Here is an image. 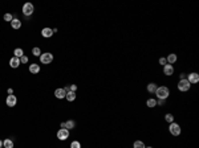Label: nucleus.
Masks as SVG:
<instances>
[{
  "instance_id": "412c9836",
  "label": "nucleus",
  "mask_w": 199,
  "mask_h": 148,
  "mask_svg": "<svg viewBox=\"0 0 199 148\" xmlns=\"http://www.w3.org/2000/svg\"><path fill=\"white\" fill-rule=\"evenodd\" d=\"M65 98H66V100H69V102H73V100L76 99V93H73V91H68Z\"/></svg>"
},
{
  "instance_id": "f3484780",
  "label": "nucleus",
  "mask_w": 199,
  "mask_h": 148,
  "mask_svg": "<svg viewBox=\"0 0 199 148\" xmlns=\"http://www.w3.org/2000/svg\"><path fill=\"white\" fill-rule=\"evenodd\" d=\"M11 27L14 28V29H20L21 28V21L19 19H14V20L11 21Z\"/></svg>"
},
{
  "instance_id": "2f4dec72",
  "label": "nucleus",
  "mask_w": 199,
  "mask_h": 148,
  "mask_svg": "<svg viewBox=\"0 0 199 148\" xmlns=\"http://www.w3.org/2000/svg\"><path fill=\"white\" fill-rule=\"evenodd\" d=\"M3 147V140H0V148Z\"/></svg>"
},
{
  "instance_id": "393cba45",
  "label": "nucleus",
  "mask_w": 199,
  "mask_h": 148,
  "mask_svg": "<svg viewBox=\"0 0 199 148\" xmlns=\"http://www.w3.org/2000/svg\"><path fill=\"white\" fill-rule=\"evenodd\" d=\"M70 148H81V143L77 140L72 141V143H70Z\"/></svg>"
},
{
  "instance_id": "4be33fe9",
  "label": "nucleus",
  "mask_w": 199,
  "mask_h": 148,
  "mask_svg": "<svg viewBox=\"0 0 199 148\" xmlns=\"http://www.w3.org/2000/svg\"><path fill=\"white\" fill-rule=\"evenodd\" d=\"M146 145H145V143L142 140H135L133 144V148H145Z\"/></svg>"
},
{
  "instance_id": "a878e982",
  "label": "nucleus",
  "mask_w": 199,
  "mask_h": 148,
  "mask_svg": "<svg viewBox=\"0 0 199 148\" xmlns=\"http://www.w3.org/2000/svg\"><path fill=\"white\" fill-rule=\"evenodd\" d=\"M4 20L8 21V23H11V21L14 20V16H12L11 13H5V15H4Z\"/></svg>"
},
{
  "instance_id": "423d86ee",
  "label": "nucleus",
  "mask_w": 199,
  "mask_h": 148,
  "mask_svg": "<svg viewBox=\"0 0 199 148\" xmlns=\"http://www.w3.org/2000/svg\"><path fill=\"white\" fill-rule=\"evenodd\" d=\"M69 138V130L66 128H60L57 131V139L58 140H66Z\"/></svg>"
},
{
  "instance_id": "cd10ccee",
  "label": "nucleus",
  "mask_w": 199,
  "mask_h": 148,
  "mask_svg": "<svg viewBox=\"0 0 199 148\" xmlns=\"http://www.w3.org/2000/svg\"><path fill=\"white\" fill-rule=\"evenodd\" d=\"M69 87V91H73V93H76V90H77V85H70Z\"/></svg>"
},
{
  "instance_id": "bb28decb",
  "label": "nucleus",
  "mask_w": 199,
  "mask_h": 148,
  "mask_svg": "<svg viewBox=\"0 0 199 148\" xmlns=\"http://www.w3.org/2000/svg\"><path fill=\"white\" fill-rule=\"evenodd\" d=\"M158 62H159V65H162V66H165L166 64H167V62H166V57H161Z\"/></svg>"
},
{
  "instance_id": "7ed1b4c3",
  "label": "nucleus",
  "mask_w": 199,
  "mask_h": 148,
  "mask_svg": "<svg viewBox=\"0 0 199 148\" xmlns=\"http://www.w3.org/2000/svg\"><path fill=\"white\" fill-rule=\"evenodd\" d=\"M178 90L179 91H182V93H186V91H189L190 89H191V83L187 81V79H179V82H178Z\"/></svg>"
},
{
  "instance_id": "6e6552de",
  "label": "nucleus",
  "mask_w": 199,
  "mask_h": 148,
  "mask_svg": "<svg viewBox=\"0 0 199 148\" xmlns=\"http://www.w3.org/2000/svg\"><path fill=\"white\" fill-rule=\"evenodd\" d=\"M5 103H7L8 107H15L17 103V98L16 95H14V94H11V95L7 96V99H5Z\"/></svg>"
},
{
  "instance_id": "6ab92c4d",
  "label": "nucleus",
  "mask_w": 199,
  "mask_h": 148,
  "mask_svg": "<svg viewBox=\"0 0 199 148\" xmlns=\"http://www.w3.org/2000/svg\"><path fill=\"white\" fill-rule=\"evenodd\" d=\"M14 54H15V57H17V58H21V57L24 56V50L21 48H16L14 50Z\"/></svg>"
},
{
  "instance_id": "7c9ffc66",
  "label": "nucleus",
  "mask_w": 199,
  "mask_h": 148,
  "mask_svg": "<svg viewBox=\"0 0 199 148\" xmlns=\"http://www.w3.org/2000/svg\"><path fill=\"white\" fill-rule=\"evenodd\" d=\"M7 93H8V95H11V94H14V89H8V90H7Z\"/></svg>"
},
{
  "instance_id": "c756f323",
  "label": "nucleus",
  "mask_w": 199,
  "mask_h": 148,
  "mask_svg": "<svg viewBox=\"0 0 199 148\" xmlns=\"http://www.w3.org/2000/svg\"><path fill=\"white\" fill-rule=\"evenodd\" d=\"M186 78V74L185 73H181V74H179V79H185Z\"/></svg>"
},
{
  "instance_id": "b1692460",
  "label": "nucleus",
  "mask_w": 199,
  "mask_h": 148,
  "mask_svg": "<svg viewBox=\"0 0 199 148\" xmlns=\"http://www.w3.org/2000/svg\"><path fill=\"white\" fill-rule=\"evenodd\" d=\"M32 54L36 56V57H40V56H41V50H40V48L35 46V48L32 49Z\"/></svg>"
},
{
  "instance_id": "9d476101",
  "label": "nucleus",
  "mask_w": 199,
  "mask_h": 148,
  "mask_svg": "<svg viewBox=\"0 0 199 148\" xmlns=\"http://www.w3.org/2000/svg\"><path fill=\"white\" fill-rule=\"evenodd\" d=\"M20 58H17V57H11V60H9V66L11 68H14V69H16V68H19L20 66Z\"/></svg>"
},
{
  "instance_id": "dca6fc26",
  "label": "nucleus",
  "mask_w": 199,
  "mask_h": 148,
  "mask_svg": "<svg viewBox=\"0 0 199 148\" xmlns=\"http://www.w3.org/2000/svg\"><path fill=\"white\" fill-rule=\"evenodd\" d=\"M157 87H158L157 83L150 82V83L148 85V87H146V90H148V91H149L150 94H154V93H155V90H157Z\"/></svg>"
},
{
  "instance_id": "f257e3e1",
  "label": "nucleus",
  "mask_w": 199,
  "mask_h": 148,
  "mask_svg": "<svg viewBox=\"0 0 199 148\" xmlns=\"http://www.w3.org/2000/svg\"><path fill=\"white\" fill-rule=\"evenodd\" d=\"M155 95H157V99H163L166 100L170 96V90L167 86H158L155 90Z\"/></svg>"
},
{
  "instance_id": "aec40b11",
  "label": "nucleus",
  "mask_w": 199,
  "mask_h": 148,
  "mask_svg": "<svg viewBox=\"0 0 199 148\" xmlns=\"http://www.w3.org/2000/svg\"><path fill=\"white\" fill-rule=\"evenodd\" d=\"M3 147L4 148H14V141L11 140V139H5V140H3Z\"/></svg>"
},
{
  "instance_id": "2eb2a0df",
  "label": "nucleus",
  "mask_w": 199,
  "mask_h": 148,
  "mask_svg": "<svg viewBox=\"0 0 199 148\" xmlns=\"http://www.w3.org/2000/svg\"><path fill=\"white\" fill-rule=\"evenodd\" d=\"M29 72H31L32 74H37V73L40 72V65H39V64H31V65H29Z\"/></svg>"
},
{
  "instance_id": "9b49d317",
  "label": "nucleus",
  "mask_w": 199,
  "mask_h": 148,
  "mask_svg": "<svg viewBox=\"0 0 199 148\" xmlns=\"http://www.w3.org/2000/svg\"><path fill=\"white\" fill-rule=\"evenodd\" d=\"M55 96L57 99H64L66 96V91L64 89H56L55 90Z\"/></svg>"
},
{
  "instance_id": "c85d7f7f",
  "label": "nucleus",
  "mask_w": 199,
  "mask_h": 148,
  "mask_svg": "<svg viewBox=\"0 0 199 148\" xmlns=\"http://www.w3.org/2000/svg\"><path fill=\"white\" fill-rule=\"evenodd\" d=\"M20 62H21V64H27V62H28V57H27V56H23V57L20 58Z\"/></svg>"
},
{
  "instance_id": "f8f14e48",
  "label": "nucleus",
  "mask_w": 199,
  "mask_h": 148,
  "mask_svg": "<svg viewBox=\"0 0 199 148\" xmlns=\"http://www.w3.org/2000/svg\"><path fill=\"white\" fill-rule=\"evenodd\" d=\"M41 36L45 38H49L53 36V29L52 28H43V31H41Z\"/></svg>"
},
{
  "instance_id": "39448f33",
  "label": "nucleus",
  "mask_w": 199,
  "mask_h": 148,
  "mask_svg": "<svg viewBox=\"0 0 199 148\" xmlns=\"http://www.w3.org/2000/svg\"><path fill=\"white\" fill-rule=\"evenodd\" d=\"M35 11V7L32 3H25L24 5H23V13L25 15V16H31L32 13H33Z\"/></svg>"
},
{
  "instance_id": "a211bd4d",
  "label": "nucleus",
  "mask_w": 199,
  "mask_h": 148,
  "mask_svg": "<svg viewBox=\"0 0 199 148\" xmlns=\"http://www.w3.org/2000/svg\"><path fill=\"white\" fill-rule=\"evenodd\" d=\"M146 106H148L149 108H154V107L157 106V99H154V98H149V99L146 100Z\"/></svg>"
},
{
  "instance_id": "473e14b6",
  "label": "nucleus",
  "mask_w": 199,
  "mask_h": 148,
  "mask_svg": "<svg viewBox=\"0 0 199 148\" xmlns=\"http://www.w3.org/2000/svg\"><path fill=\"white\" fill-rule=\"evenodd\" d=\"M145 148H153V147H151V145H148V147H145Z\"/></svg>"
},
{
  "instance_id": "1a4fd4ad",
  "label": "nucleus",
  "mask_w": 199,
  "mask_h": 148,
  "mask_svg": "<svg viewBox=\"0 0 199 148\" xmlns=\"http://www.w3.org/2000/svg\"><path fill=\"white\" fill-rule=\"evenodd\" d=\"M163 74L167 77H171L173 74H174V66L170 65V64H166V65L163 66Z\"/></svg>"
},
{
  "instance_id": "ddd939ff",
  "label": "nucleus",
  "mask_w": 199,
  "mask_h": 148,
  "mask_svg": "<svg viewBox=\"0 0 199 148\" xmlns=\"http://www.w3.org/2000/svg\"><path fill=\"white\" fill-rule=\"evenodd\" d=\"M177 60H178V56L175 54V53H170V54L166 57V62H167V64H170V65L175 64V62H177Z\"/></svg>"
},
{
  "instance_id": "f03ea898",
  "label": "nucleus",
  "mask_w": 199,
  "mask_h": 148,
  "mask_svg": "<svg viewBox=\"0 0 199 148\" xmlns=\"http://www.w3.org/2000/svg\"><path fill=\"white\" fill-rule=\"evenodd\" d=\"M169 132H170L173 136H179V135L182 134V127H181L178 123L173 122V123L169 124Z\"/></svg>"
},
{
  "instance_id": "0eeeda50",
  "label": "nucleus",
  "mask_w": 199,
  "mask_h": 148,
  "mask_svg": "<svg viewBox=\"0 0 199 148\" xmlns=\"http://www.w3.org/2000/svg\"><path fill=\"white\" fill-rule=\"evenodd\" d=\"M186 79H187L191 85H195V83L199 82V74L198 73H195V72H192V73H190V74H187Z\"/></svg>"
},
{
  "instance_id": "20e7f679",
  "label": "nucleus",
  "mask_w": 199,
  "mask_h": 148,
  "mask_svg": "<svg viewBox=\"0 0 199 148\" xmlns=\"http://www.w3.org/2000/svg\"><path fill=\"white\" fill-rule=\"evenodd\" d=\"M52 61H53V54H52V53H49V52L41 53V56H40V62H41V64L49 65Z\"/></svg>"
},
{
  "instance_id": "5701e85b",
  "label": "nucleus",
  "mask_w": 199,
  "mask_h": 148,
  "mask_svg": "<svg viewBox=\"0 0 199 148\" xmlns=\"http://www.w3.org/2000/svg\"><path fill=\"white\" fill-rule=\"evenodd\" d=\"M165 121L167 122L169 124L173 123V122H174V115H173V114H170V113L166 114V115H165Z\"/></svg>"
},
{
  "instance_id": "4468645a",
  "label": "nucleus",
  "mask_w": 199,
  "mask_h": 148,
  "mask_svg": "<svg viewBox=\"0 0 199 148\" xmlns=\"http://www.w3.org/2000/svg\"><path fill=\"white\" fill-rule=\"evenodd\" d=\"M76 127L74 121H68L65 123H61V128H66V130H72V128Z\"/></svg>"
}]
</instances>
